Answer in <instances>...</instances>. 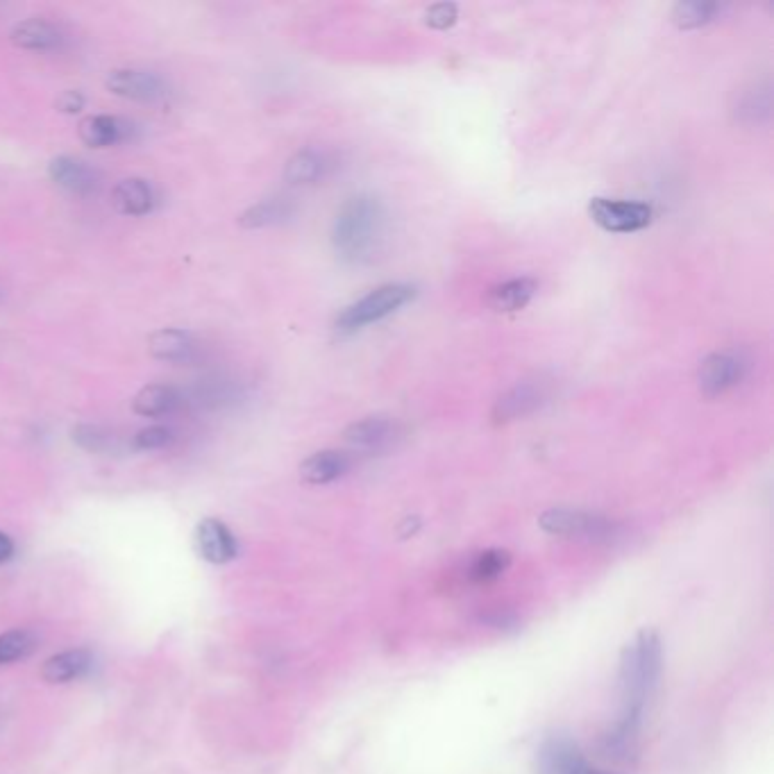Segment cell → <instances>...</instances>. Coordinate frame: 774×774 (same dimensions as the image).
I'll return each instance as SVG.
<instances>
[{"instance_id": "f1b7e54d", "label": "cell", "mask_w": 774, "mask_h": 774, "mask_svg": "<svg viewBox=\"0 0 774 774\" xmlns=\"http://www.w3.org/2000/svg\"><path fill=\"white\" fill-rule=\"evenodd\" d=\"M457 19H459V10H457V5H452V3L432 5L425 14L427 25H432V28H436V30L450 28V25L457 23Z\"/></svg>"}, {"instance_id": "3957f363", "label": "cell", "mask_w": 774, "mask_h": 774, "mask_svg": "<svg viewBox=\"0 0 774 774\" xmlns=\"http://www.w3.org/2000/svg\"><path fill=\"white\" fill-rule=\"evenodd\" d=\"M416 289L405 282H391L384 286H377L375 291H370L357 302H352L336 318V330L341 334H350L364 327L380 323L384 318H389L395 311H400L407 302L414 300Z\"/></svg>"}, {"instance_id": "7a4b0ae2", "label": "cell", "mask_w": 774, "mask_h": 774, "mask_svg": "<svg viewBox=\"0 0 774 774\" xmlns=\"http://www.w3.org/2000/svg\"><path fill=\"white\" fill-rule=\"evenodd\" d=\"M386 234V209L375 196H355L343 203L332 225V246L341 262L366 264L380 252Z\"/></svg>"}, {"instance_id": "e0dca14e", "label": "cell", "mask_w": 774, "mask_h": 774, "mask_svg": "<svg viewBox=\"0 0 774 774\" xmlns=\"http://www.w3.org/2000/svg\"><path fill=\"white\" fill-rule=\"evenodd\" d=\"M182 395L175 386L166 384H150L141 389L134 398V411L143 418H159L173 414L180 407Z\"/></svg>"}, {"instance_id": "4dcf8cb0", "label": "cell", "mask_w": 774, "mask_h": 774, "mask_svg": "<svg viewBox=\"0 0 774 774\" xmlns=\"http://www.w3.org/2000/svg\"><path fill=\"white\" fill-rule=\"evenodd\" d=\"M12 554H14V543H12V538L7 536V534H3V532H0V563H3V561H10V559H12Z\"/></svg>"}, {"instance_id": "2e32d148", "label": "cell", "mask_w": 774, "mask_h": 774, "mask_svg": "<svg viewBox=\"0 0 774 774\" xmlns=\"http://www.w3.org/2000/svg\"><path fill=\"white\" fill-rule=\"evenodd\" d=\"M332 168V159L325 150L305 148L289 159L284 168V178L291 184H314L323 180Z\"/></svg>"}, {"instance_id": "4316f807", "label": "cell", "mask_w": 774, "mask_h": 774, "mask_svg": "<svg viewBox=\"0 0 774 774\" xmlns=\"http://www.w3.org/2000/svg\"><path fill=\"white\" fill-rule=\"evenodd\" d=\"M73 441L89 452H105L114 436L98 425H80L73 429Z\"/></svg>"}, {"instance_id": "603a6c76", "label": "cell", "mask_w": 774, "mask_h": 774, "mask_svg": "<svg viewBox=\"0 0 774 774\" xmlns=\"http://www.w3.org/2000/svg\"><path fill=\"white\" fill-rule=\"evenodd\" d=\"M511 566V554L507 550H484L477 552L466 566V577L473 584H491L500 579Z\"/></svg>"}, {"instance_id": "7c38bea8", "label": "cell", "mask_w": 774, "mask_h": 774, "mask_svg": "<svg viewBox=\"0 0 774 774\" xmlns=\"http://www.w3.org/2000/svg\"><path fill=\"white\" fill-rule=\"evenodd\" d=\"M198 550L207 561L212 563H230L237 559L239 543L232 529L216 518H207L198 525Z\"/></svg>"}, {"instance_id": "8992f818", "label": "cell", "mask_w": 774, "mask_h": 774, "mask_svg": "<svg viewBox=\"0 0 774 774\" xmlns=\"http://www.w3.org/2000/svg\"><path fill=\"white\" fill-rule=\"evenodd\" d=\"M588 216L595 225L613 234H632L641 232L652 223V207L636 200H613V198H593L588 205Z\"/></svg>"}, {"instance_id": "277c9868", "label": "cell", "mask_w": 774, "mask_h": 774, "mask_svg": "<svg viewBox=\"0 0 774 774\" xmlns=\"http://www.w3.org/2000/svg\"><path fill=\"white\" fill-rule=\"evenodd\" d=\"M538 525L550 536L586 543H611L622 534V525L616 520L582 509H548L538 518Z\"/></svg>"}, {"instance_id": "f546056e", "label": "cell", "mask_w": 774, "mask_h": 774, "mask_svg": "<svg viewBox=\"0 0 774 774\" xmlns=\"http://www.w3.org/2000/svg\"><path fill=\"white\" fill-rule=\"evenodd\" d=\"M84 107V96L80 94V91H64V94L57 98V109L64 114H78L80 109Z\"/></svg>"}, {"instance_id": "52a82bcc", "label": "cell", "mask_w": 774, "mask_h": 774, "mask_svg": "<svg viewBox=\"0 0 774 774\" xmlns=\"http://www.w3.org/2000/svg\"><path fill=\"white\" fill-rule=\"evenodd\" d=\"M538 774H611L597 770L570 734H552L538 747Z\"/></svg>"}, {"instance_id": "6da1fadb", "label": "cell", "mask_w": 774, "mask_h": 774, "mask_svg": "<svg viewBox=\"0 0 774 774\" xmlns=\"http://www.w3.org/2000/svg\"><path fill=\"white\" fill-rule=\"evenodd\" d=\"M663 643L652 629L638 634L620 659V713L600 738V750L611 761L634 765L641 754L645 713L659 691Z\"/></svg>"}, {"instance_id": "4fadbf2b", "label": "cell", "mask_w": 774, "mask_h": 774, "mask_svg": "<svg viewBox=\"0 0 774 774\" xmlns=\"http://www.w3.org/2000/svg\"><path fill=\"white\" fill-rule=\"evenodd\" d=\"M352 468V457L341 450H321L302 461L300 477L307 484H332L341 479Z\"/></svg>"}, {"instance_id": "8fae6325", "label": "cell", "mask_w": 774, "mask_h": 774, "mask_svg": "<svg viewBox=\"0 0 774 774\" xmlns=\"http://www.w3.org/2000/svg\"><path fill=\"white\" fill-rule=\"evenodd\" d=\"M48 175L57 187L75 193V196H89V193L98 191L100 187V175L96 168H91L78 157H55L53 162L48 164Z\"/></svg>"}, {"instance_id": "ffe728a7", "label": "cell", "mask_w": 774, "mask_h": 774, "mask_svg": "<svg viewBox=\"0 0 774 774\" xmlns=\"http://www.w3.org/2000/svg\"><path fill=\"white\" fill-rule=\"evenodd\" d=\"M148 350L162 361H187L196 350V341L184 330H159L148 339Z\"/></svg>"}, {"instance_id": "d4e9b609", "label": "cell", "mask_w": 774, "mask_h": 774, "mask_svg": "<svg viewBox=\"0 0 774 774\" xmlns=\"http://www.w3.org/2000/svg\"><path fill=\"white\" fill-rule=\"evenodd\" d=\"M35 650V636L30 632H7L0 636V666L19 661Z\"/></svg>"}, {"instance_id": "9c48e42d", "label": "cell", "mask_w": 774, "mask_h": 774, "mask_svg": "<svg viewBox=\"0 0 774 774\" xmlns=\"http://www.w3.org/2000/svg\"><path fill=\"white\" fill-rule=\"evenodd\" d=\"M545 400H548V386L543 382H520L495 402L493 420L495 423H509V420L525 418L541 409Z\"/></svg>"}, {"instance_id": "30bf717a", "label": "cell", "mask_w": 774, "mask_h": 774, "mask_svg": "<svg viewBox=\"0 0 774 774\" xmlns=\"http://www.w3.org/2000/svg\"><path fill=\"white\" fill-rule=\"evenodd\" d=\"M107 89L114 96L125 100H139V103H150L164 96V82L159 75L139 69H119L107 75Z\"/></svg>"}, {"instance_id": "83f0119b", "label": "cell", "mask_w": 774, "mask_h": 774, "mask_svg": "<svg viewBox=\"0 0 774 774\" xmlns=\"http://www.w3.org/2000/svg\"><path fill=\"white\" fill-rule=\"evenodd\" d=\"M173 441V432L168 427L162 425H153L141 429V432L134 436V448L137 450H159L166 448L168 443Z\"/></svg>"}, {"instance_id": "484cf974", "label": "cell", "mask_w": 774, "mask_h": 774, "mask_svg": "<svg viewBox=\"0 0 774 774\" xmlns=\"http://www.w3.org/2000/svg\"><path fill=\"white\" fill-rule=\"evenodd\" d=\"M738 114L743 119H750L759 123L761 119L770 116V89L768 87H754L743 96V103L738 105Z\"/></svg>"}, {"instance_id": "7402d4cb", "label": "cell", "mask_w": 774, "mask_h": 774, "mask_svg": "<svg viewBox=\"0 0 774 774\" xmlns=\"http://www.w3.org/2000/svg\"><path fill=\"white\" fill-rule=\"evenodd\" d=\"M91 668V654L87 650H69L53 656L44 663V675L46 681L50 684H66V681H73L82 677L84 672Z\"/></svg>"}, {"instance_id": "5bb4252c", "label": "cell", "mask_w": 774, "mask_h": 774, "mask_svg": "<svg viewBox=\"0 0 774 774\" xmlns=\"http://www.w3.org/2000/svg\"><path fill=\"white\" fill-rule=\"evenodd\" d=\"M155 203L157 196L153 184L141 178L119 182L112 193V205L123 216H146L153 212Z\"/></svg>"}, {"instance_id": "5b68a950", "label": "cell", "mask_w": 774, "mask_h": 774, "mask_svg": "<svg viewBox=\"0 0 774 774\" xmlns=\"http://www.w3.org/2000/svg\"><path fill=\"white\" fill-rule=\"evenodd\" d=\"M752 370V359L745 350H718L706 357L697 373L700 389L709 398L722 395L745 380Z\"/></svg>"}, {"instance_id": "44dd1931", "label": "cell", "mask_w": 774, "mask_h": 774, "mask_svg": "<svg viewBox=\"0 0 774 774\" xmlns=\"http://www.w3.org/2000/svg\"><path fill=\"white\" fill-rule=\"evenodd\" d=\"M293 212H296V205H293L289 198L275 196L252 205L248 212L241 214L239 223L243 227H250V230H255V227H271V225H280L284 221H289Z\"/></svg>"}, {"instance_id": "ba28073f", "label": "cell", "mask_w": 774, "mask_h": 774, "mask_svg": "<svg viewBox=\"0 0 774 774\" xmlns=\"http://www.w3.org/2000/svg\"><path fill=\"white\" fill-rule=\"evenodd\" d=\"M402 436L400 425L389 416H368L352 423L346 432V441L357 452H384Z\"/></svg>"}, {"instance_id": "ac0fdd59", "label": "cell", "mask_w": 774, "mask_h": 774, "mask_svg": "<svg viewBox=\"0 0 774 774\" xmlns=\"http://www.w3.org/2000/svg\"><path fill=\"white\" fill-rule=\"evenodd\" d=\"M536 291L538 284L532 277H513V280L493 286L489 291V305L498 311H518L532 302Z\"/></svg>"}, {"instance_id": "9a60e30c", "label": "cell", "mask_w": 774, "mask_h": 774, "mask_svg": "<svg viewBox=\"0 0 774 774\" xmlns=\"http://www.w3.org/2000/svg\"><path fill=\"white\" fill-rule=\"evenodd\" d=\"M80 139L91 148H112L130 137V125L119 116L96 114L80 123Z\"/></svg>"}, {"instance_id": "d6986e66", "label": "cell", "mask_w": 774, "mask_h": 774, "mask_svg": "<svg viewBox=\"0 0 774 774\" xmlns=\"http://www.w3.org/2000/svg\"><path fill=\"white\" fill-rule=\"evenodd\" d=\"M12 44L25 50H50L62 44V32L44 19H30L12 30Z\"/></svg>"}, {"instance_id": "cb8c5ba5", "label": "cell", "mask_w": 774, "mask_h": 774, "mask_svg": "<svg viewBox=\"0 0 774 774\" xmlns=\"http://www.w3.org/2000/svg\"><path fill=\"white\" fill-rule=\"evenodd\" d=\"M727 7L720 3H679L675 5V12H672V21H675L679 28L691 30V28H702V25L711 23L722 16Z\"/></svg>"}]
</instances>
